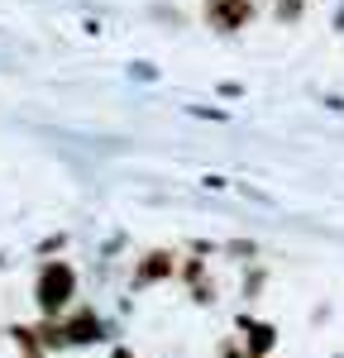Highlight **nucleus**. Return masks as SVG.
<instances>
[{"mask_svg":"<svg viewBox=\"0 0 344 358\" xmlns=\"http://www.w3.org/2000/svg\"><path fill=\"white\" fill-rule=\"evenodd\" d=\"M10 344H15V349H20V358H48L43 354V344H38V330H34V325H10Z\"/></svg>","mask_w":344,"mask_h":358,"instance_id":"423d86ee","label":"nucleus"},{"mask_svg":"<svg viewBox=\"0 0 344 358\" xmlns=\"http://www.w3.org/2000/svg\"><path fill=\"white\" fill-rule=\"evenodd\" d=\"M192 301H196V306H210V301H215V287H210V282H196V287H192Z\"/></svg>","mask_w":344,"mask_h":358,"instance_id":"6e6552de","label":"nucleus"},{"mask_svg":"<svg viewBox=\"0 0 344 358\" xmlns=\"http://www.w3.org/2000/svg\"><path fill=\"white\" fill-rule=\"evenodd\" d=\"M258 292H263V268L249 273V282H244V296H258Z\"/></svg>","mask_w":344,"mask_h":358,"instance_id":"9b49d317","label":"nucleus"},{"mask_svg":"<svg viewBox=\"0 0 344 358\" xmlns=\"http://www.w3.org/2000/svg\"><path fill=\"white\" fill-rule=\"evenodd\" d=\"M206 20L229 34V29H244L254 20V5L249 0H206Z\"/></svg>","mask_w":344,"mask_h":358,"instance_id":"39448f33","label":"nucleus"},{"mask_svg":"<svg viewBox=\"0 0 344 358\" xmlns=\"http://www.w3.org/2000/svg\"><path fill=\"white\" fill-rule=\"evenodd\" d=\"M62 339H67V349H86V344H101V339H110V325L101 320V310L96 306H72L62 320Z\"/></svg>","mask_w":344,"mask_h":358,"instance_id":"f03ea898","label":"nucleus"},{"mask_svg":"<svg viewBox=\"0 0 344 358\" xmlns=\"http://www.w3.org/2000/svg\"><path fill=\"white\" fill-rule=\"evenodd\" d=\"M57 248H67V234H53V239H43V244H38V258H53Z\"/></svg>","mask_w":344,"mask_h":358,"instance_id":"1a4fd4ad","label":"nucleus"},{"mask_svg":"<svg viewBox=\"0 0 344 358\" xmlns=\"http://www.w3.org/2000/svg\"><path fill=\"white\" fill-rule=\"evenodd\" d=\"M215 354H220V358H249L239 339H220V349H215Z\"/></svg>","mask_w":344,"mask_h":358,"instance_id":"9d476101","label":"nucleus"},{"mask_svg":"<svg viewBox=\"0 0 344 358\" xmlns=\"http://www.w3.org/2000/svg\"><path fill=\"white\" fill-rule=\"evenodd\" d=\"M234 330H239V344H244V354H249V358H273V349H278V325H273V320L239 315Z\"/></svg>","mask_w":344,"mask_h":358,"instance_id":"7ed1b4c3","label":"nucleus"},{"mask_svg":"<svg viewBox=\"0 0 344 358\" xmlns=\"http://www.w3.org/2000/svg\"><path fill=\"white\" fill-rule=\"evenodd\" d=\"M77 287L82 277L67 258H43L38 273H34V310L38 320H62L72 306H77Z\"/></svg>","mask_w":344,"mask_h":358,"instance_id":"f257e3e1","label":"nucleus"},{"mask_svg":"<svg viewBox=\"0 0 344 358\" xmlns=\"http://www.w3.org/2000/svg\"><path fill=\"white\" fill-rule=\"evenodd\" d=\"M225 253H229V258H254L258 248H254V244H229V248H225Z\"/></svg>","mask_w":344,"mask_h":358,"instance_id":"f8f14e48","label":"nucleus"},{"mask_svg":"<svg viewBox=\"0 0 344 358\" xmlns=\"http://www.w3.org/2000/svg\"><path fill=\"white\" fill-rule=\"evenodd\" d=\"M110 358H139V354H134L129 344H115V349H110Z\"/></svg>","mask_w":344,"mask_h":358,"instance_id":"ddd939ff","label":"nucleus"},{"mask_svg":"<svg viewBox=\"0 0 344 358\" xmlns=\"http://www.w3.org/2000/svg\"><path fill=\"white\" fill-rule=\"evenodd\" d=\"M177 277H182L187 287H196V282H206V258H187V263H177Z\"/></svg>","mask_w":344,"mask_h":358,"instance_id":"0eeeda50","label":"nucleus"},{"mask_svg":"<svg viewBox=\"0 0 344 358\" xmlns=\"http://www.w3.org/2000/svg\"><path fill=\"white\" fill-rule=\"evenodd\" d=\"M168 277H177V253L172 248H148L134 263V287H158Z\"/></svg>","mask_w":344,"mask_h":358,"instance_id":"20e7f679","label":"nucleus"}]
</instances>
